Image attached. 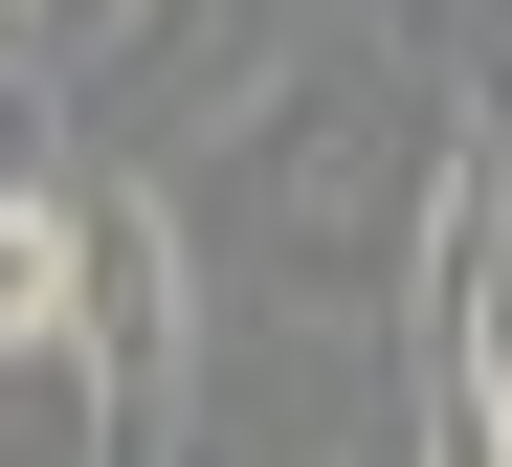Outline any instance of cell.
I'll list each match as a JSON object with an SVG mask.
<instances>
[{"instance_id":"obj_1","label":"cell","mask_w":512,"mask_h":467,"mask_svg":"<svg viewBox=\"0 0 512 467\" xmlns=\"http://www.w3.org/2000/svg\"><path fill=\"white\" fill-rule=\"evenodd\" d=\"M201 223L156 201V178H90V312H67V356H90V445L112 467H156L179 445V401H201Z\"/></svg>"},{"instance_id":"obj_2","label":"cell","mask_w":512,"mask_h":467,"mask_svg":"<svg viewBox=\"0 0 512 467\" xmlns=\"http://www.w3.org/2000/svg\"><path fill=\"white\" fill-rule=\"evenodd\" d=\"M67 67H90L112 134H201V112H245V89L290 67V0H112Z\"/></svg>"},{"instance_id":"obj_3","label":"cell","mask_w":512,"mask_h":467,"mask_svg":"<svg viewBox=\"0 0 512 467\" xmlns=\"http://www.w3.org/2000/svg\"><path fill=\"white\" fill-rule=\"evenodd\" d=\"M446 134H490V156H512V0H468V112H446Z\"/></svg>"},{"instance_id":"obj_4","label":"cell","mask_w":512,"mask_h":467,"mask_svg":"<svg viewBox=\"0 0 512 467\" xmlns=\"http://www.w3.org/2000/svg\"><path fill=\"white\" fill-rule=\"evenodd\" d=\"M0 45H23V0H0Z\"/></svg>"},{"instance_id":"obj_5","label":"cell","mask_w":512,"mask_h":467,"mask_svg":"<svg viewBox=\"0 0 512 467\" xmlns=\"http://www.w3.org/2000/svg\"><path fill=\"white\" fill-rule=\"evenodd\" d=\"M0 67H23V45H0Z\"/></svg>"}]
</instances>
